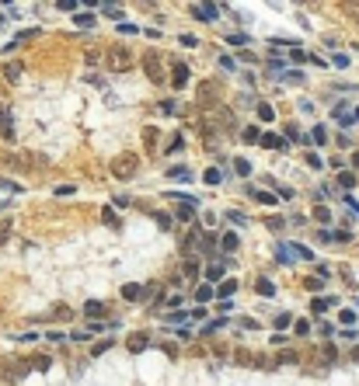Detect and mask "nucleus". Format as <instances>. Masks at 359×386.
I'll use <instances>...</instances> for the list:
<instances>
[{"instance_id":"3","label":"nucleus","mask_w":359,"mask_h":386,"mask_svg":"<svg viewBox=\"0 0 359 386\" xmlns=\"http://www.w3.org/2000/svg\"><path fill=\"white\" fill-rule=\"evenodd\" d=\"M25 372H28L25 362H18V358H0V379H4V383H14V379H21Z\"/></svg>"},{"instance_id":"14","label":"nucleus","mask_w":359,"mask_h":386,"mask_svg":"<svg viewBox=\"0 0 359 386\" xmlns=\"http://www.w3.org/2000/svg\"><path fill=\"white\" fill-rule=\"evenodd\" d=\"M122 299H129V303H136V299H143V286H136V282L122 286Z\"/></svg>"},{"instance_id":"21","label":"nucleus","mask_w":359,"mask_h":386,"mask_svg":"<svg viewBox=\"0 0 359 386\" xmlns=\"http://www.w3.org/2000/svg\"><path fill=\"white\" fill-rule=\"evenodd\" d=\"M339 185L345 188V192H349V188H356V174H352V171H339Z\"/></svg>"},{"instance_id":"43","label":"nucleus","mask_w":359,"mask_h":386,"mask_svg":"<svg viewBox=\"0 0 359 386\" xmlns=\"http://www.w3.org/2000/svg\"><path fill=\"white\" fill-rule=\"evenodd\" d=\"M105 14H108V18H122V11L115 7V4H105Z\"/></svg>"},{"instance_id":"4","label":"nucleus","mask_w":359,"mask_h":386,"mask_svg":"<svg viewBox=\"0 0 359 386\" xmlns=\"http://www.w3.org/2000/svg\"><path fill=\"white\" fill-rule=\"evenodd\" d=\"M143 70H147V77L157 84L160 80V56H157V49H147L143 53Z\"/></svg>"},{"instance_id":"32","label":"nucleus","mask_w":359,"mask_h":386,"mask_svg":"<svg viewBox=\"0 0 359 386\" xmlns=\"http://www.w3.org/2000/svg\"><path fill=\"white\" fill-rule=\"evenodd\" d=\"M74 21H77L80 28H91V24H94V14H77Z\"/></svg>"},{"instance_id":"26","label":"nucleus","mask_w":359,"mask_h":386,"mask_svg":"<svg viewBox=\"0 0 359 386\" xmlns=\"http://www.w3.org/2000/svg\"><path fill=\"white\" fill-rule=\"evenodd\" d=\"M258 118H261V122H272V118H276L272 105H265V101H261V105H258Z\"/></svg>"},{"instance_id":"39","label":"nucleus","mask_w":359,"mask_h":386,"mask_svg":"<svg viewBox=\"0 0 359 386\" xmlns=\"http://www.w3.org/2000/svg\"><path fill=\"white\" fill-rule=\"evenodd\" d=\"M339 320H342V324H356V313H352V310H342Z\"/></svg>"},{"instance_id":"28","label":"nucleus","mask_w":359,"mask_h":386,"mask_svg":"<svg viewBox=\"0 0 359 386\" xmlns=\"http://www.w3.org/2000/svg\"><path fill=\"white\" fill-rule=\"evenodd\" d=\"M310 139H314L318 146H324V143H328V133H324V125H314V133H310Z\"/></svg>"},{"instance_id":"16","label":"nucleus","mask_w":359,"mask_h":386,"mask_svg":"<svg viewBox=\"0 0 359 386\" xmlns=\"http://www.w3.org/2000/svg\"><path fill=\"white\" fill-rule=\"evenodd\" d=\"M21 73H25V66H21V63H7V66H4V77L11 80V84H18Z\"/></svg>"},{"instance_id":"49","label":"nucleus","mask_w":359,"mask_h":386,"mask_svg":"<svg viewBox=\"0 0 359 386\" xmlns=\"http://www.w3.org/2000/svg\"><path fill=\"white\" fill-rule=\"evenodd\" d=\"M352 164H356V167H359V153H356V157H352Z\"/></svg>"},{"instance_id":"47","label":"nucleus","mask_w":359,"mask_h":386,"mask_svg":"<svg viewBox=\"0 0 359 386\" xmlns=\"http://www.w3.org/2000/svg\"><path fill=\"white\" fill-rule=\"evenodd\" d=\"M279 362H300V355H293V351H282Z\"/></svg>"},{"instance_id":"15","label":"nucleus","mask_w":359,"mask_h":386,"mask_svg":"<svg viewBox=\"0 0 359 386\" xmlns=\"http://www.w3.org/2000/svg\"><path fill=\"white\" fill-rule=\"evenodd\" d=\"M84 313H87L91 320H98L101 313H105V303H101V299H87V303H84Z\"/></svg>"},{"instance_id":"46","label":"nucleus","mask_w":359,"mask_h":386,"mask_svg":"<svg viewBox=\"0 0 359 386\" xmlns=\"http://www.w3.org/2000/svg\"><path fill=\"white\" fill-rule=\"evenodd\" d=\"M227 219H230L234 226H241V223H244V213H227Z\"/></svg>"},{"instance_id":"22","label":"nucleus","mask_w":359,"mask_h":386,"mask_svg":"<svg viewBox=\"0 0 359 386\" xmlns=\"http://www.w3.org/2000/svg\"><path fill=\"white\" fill-rule=\"evenodd\" d=\"M244 143H261V129L258 125H244Z\"/></svg>"},{"instance_id":"41","label":"nucleus","mask_w":359,"mask_h":386,"mask_svg":"<svg viewBox=\"0 0 359 386\" xmlns=\"http://www.w3.org/2000/svg\"><path fill=\"white\" fill-rule=\"evenodd\" d=\"M303 286H307V289H314V292H318L321 286H324V278H303Z\"/></svg>"},{"instance_id":"38","label":"nucleus","mask_w":359,"mask_h":386,"mask_svg":"<svg viewBox=\"0 0 359 386\" xmlns=\"http://www.w3.org/2000/svg\"><path fill=\"white\" fill-rule=\"evenodd\" d=\"M293 254H297L300 261H310V258H314V254L307 251V247H300V244H297V247H293Z\"/></svg>"},{"instance_id":"23","label":"nucleus","mask_w":359,"mask_h":386,"mask_svg":"<svg viewBox=\"0 0 359 386\" xmlns=\"http://www.w3.org/2000/svg\"><path fill=\"white\" fill-rule=\"evenodd\" d=\"M167 177H181V181H192V171H188L185 164H178V167H171V171H167Z\"/></svg>"},{"instance_id":"36","label":"nucleus","mask_w":359,"mask_h":386,"mask_svg":"<svg viewBox=\"0 0 359 386\" xmlns=\"http://www.w3.org/2000/svg\"><path fill=\"white\" fill-rule=\"evenodd\" d=\"M314 216H318V223H331V213H328L324 205H318V209H314Z\"/></svg>"},{"instance_id":"2","label":"nucleus","mask_w":359,"mask_h":386,"mask_svg":"<svg viewBox=\"0 0 359 386\" xmlns=\"http://www.w3.org/2000/svg\"><path fill=\"white\" fill-rule=\"evenodd\" d=\"M140 171V160L133 153H119V157H112V174L119 177V181H129L133 174Z\"/></svg>"},{"instance_id":"48","label":"nucleus","mask_w":359,"mask_h":386,"mask_svg":"<svg viewBox=\"0 0 359 386\" xmlns=\"http://www.w3.org/2000/svg\"><path fill=\"white\" fill-rule=\"evenodd\" d=\"M157 223H160V230H167V226H171V216H164V213H157Z\"/></svg>"},{"instance_id":"42","label":"nucleus","mask_w":359,"mask_h":386,"mask_svg":"<svg viewBox=\"0 0 359 386\" xmlns=\"http://www.w3.org/2000/svg\"><path fill=\"white\" fill-rule=\"evenodd\" d=\"M74 192H77V185H60V188H56L60 198H63V195H74Z\"/></svg>"},{"instance_id":"31","label":"nucleus","mask_w":359,"mask_h":386,"mask_svg":"<svg viewBox=\"0 0 359 386\" xmlns=\"http://www.w3.org/2000/svg\"><path fill=\"white\" fill-rule=\"evenodd\" d=\"M196 271H199V261H196V258H188V261H185V275H188V278H196Z\"/></svg>"},{"instance_id":"1","label":"nucleus","mask_w":359,"mask_h":386,"mask_svg":"<svg viewBox=\"0 0 359 386\" xmlns=\"http://www.w3.org/2000/svg\"><path fill=\"white\" fill-rule=\"evenodd\" d=\"M105 66H108V73H126V70L133 66V53H129L126 45H108Z\"/></svg>"},{"instance_id":"19","label":"nucleus","mask_w":359,"mask_h":386,"mask_svg":"<svg viewBox=\"0 0 359 386\" xmlns=\"http://www.w3.org/2000/svg\"><path fill=\"white\" fill-rule=\"evenodd\" d=\"M321 240L328 244V240H352V237H349V230H321Z\"/></svg>"},{"instance_id":"20","label":"nucleus","mask_w":359,"mask_h":386,"mask_svg":"<svg viewBox=\"0 0 359 386\" xmlns=\"http://www.w3.org/2000/svg\"><path fill=\"white\" fill-rule=\"evenodd\" d=\"M213 296H217V289H213V286L206 282V286H199V289H196V303H209Z\"/></svg>"},{"instance_id":"30","label":"nucleus","mask_w":359,"mask_h":386,"mask_svg":"<svg viewBox=\"0 0 359 386\" xmlns=\"http://www.w3.org/2000/svg\"><path fill=\"white\" fill-rule=\"evenodd\" d=\"M290 324H293V320H290V313H279V317H276V324H272V327H276V330H286V327H290Z\"/></svg>"},{"instance_id":"27","label":"nucleus","mask_w":359,"mask_h":386,"mask_svg":"<svg viewBox=\"0 0 359 386\" xmlns=\"http://www.w3.org/2000/svg\"><path fill=\"white\" fill-rule=\"evenodd\" d=\"M251 195L258 198L261 205H276V195H272V192H255V188H251Z\"/></svg>"},{"instance_id":"8","label":"nucleus","mask_w":359,"mask_h":386,"mask_svg":"<svg viewBox=\"0 0 359 386\" xmlns=\"http://www.w3.org/2000/svg\"><path fill=\"white\" fill-rule=\"evenodd\" d=\"M227 268H230L227 261H217V265H209V268H206V282H209V286H220V282H223V275H227Z\"/></svg>"},{"instance_id":"13","label":"nucleus","mask_w":359,"mask_h":386,"mask_svg":"<svg viewBox=\"0 0 359 386\" xmlns=\"http://www.w3.org/2000/svg\"><path fill=\"white\" fill-rule=\"evenodd\" d=\"M234 292H237V282H234V278H223V282L217 286V296H220V299H230Z\"/></svg>"},{"instance_id":"18","label":"nucleus","mask_w":359,"mask_h":386,"mask_svg":"<svg viewBox=\"0 0 359 386\" xmlns=\"http://www.w3.org/2000/svg\"><path fill=\"white\" fill-rule=\"evenodd\" d=\"M11 233H14V219L7 216V219H0V247H4V244L11 240Z\"/></svg>"},{"instance_id":"12","label":"nucleus","mask_w":359,"mask_h":386,"mask_svg":"<svg viewBox=\"0 0 359 386\" xmlns=\"http://www.w3.org/2000/svg\"><path fill=\"white\" fill-rule=\"evenodd\" d=\"M261 146H269V150H286L290 143L279 139V136H272V133H261Z\"/></svg>"},{"instance_id":"29","label":"nucleus","mask_w":359,"mask_h":386,"mask_svg":"<svg viewBox=\"0 0 359 386\" xmlns=\"http://www.w3.org/2000/svg\"><path fill=\"white\" fill-rule=\"evenodd\" d=\"M202 177H206V185H220V181H223V174H220L217 167H209V171L202 174Z\"/></svg>"},{"instance_id":"7","label":"nucleus","mask_w":359,"mask_h":386,"mask_svg":"<svg viewBox=\"0 0 359 386\" xmlns=\"http://www.w3.org/2000/svg\"><path fill=\"white\" fill-rule=\"evenodd\" d=\"M126 345H129L133 355H136V351H147V348H150V334H147V330H136V334H129Z\"/></svg>"},{"instance_id":"25","label":"nucleus","mask_w":359,"mask_h":386,"mask_svg":"<svg viewBox=\"0 0 359 386\" xmlns=\"http://www.w3.org/2000/svg\"><path fill=\"white\" fill-rule=\"evenodd\" d=\"M331 303H335V299H331V296H328V299H324V296H318V299H314V303H310V310H314V313H324V310L331 306Z\"/></svg>"},{"instance_id":"37","label":"nucleus","mask_w":359,"mask_h":386,"mask_svg":"<svg viewBox=\"0 0 359 386\" xmlns=\"http://www.w3.org/2000/svg\"><path fill=\"white\" fill-rule=\"evenodd\" d=\"M53 317H56V320H70L74 313H70V310H66V306H56V310H53Z\"/></svg>"},{"instance_id":"51","label":"nucleus","mask_w":359,"mask_h":386,"mask_svg":"<svg viewBox=\"0 0 359 386\" xmlns=\"http://www.w3.org/2000/svg\"><path fill=\"white\" fill-rule=\"evenodd\" d=\"M356 358H359V348H356Z\"/></svg>"},{"instance_id":"17","label":"nucleus","mask_w":359,"mask_h":386,"mask_svg":"<svg viewBox=\"0 0 359 386\" xmlns=\"http://www.w3.org/2000/svg\"><path fill=\"white\" fill-rule=\"evenodd\" d=\"M237 244H241V240H237V233H223V237H220V247H223L227 254H234V251H237Z\"/></svg>"},{"instance_id":"6","label":"nucleus","mask_w":359,"mask_h":386,"mask_svg":"<svg viewBox=\"0 0 359 386\" xmlns=\"http://www.w3.org/2000/svg\"><path fill=\"white\" fill-rule=\"evenodd\" d=\"M0 139H7V143L14 139V122H11V108H7L4 101H0Z\"/></svg>"},{"instance_id":"44","label":"nucleus","mask_w":359,"mask_h":386,"mask_svg":"<svg viewBox=\"0 0 359 386\" xmlns=\"http://www.w3.org/2000/svg\"><path fill=\"white\" fill-rule=\"evenodd\" d=\"M101 219H105V223H112V226H119V219H115V213H112V209H105V213H101Z\"/></svg>"},{"instance_id":"35","label":"nucleus","mask_w":359,"mask_h":386,"mask_svg":"<svg viewBox=\"0 0 359 386\" xmlns=\"http://www.w3.org/2000/svg\"><path fill=\"white\" fill-rule=\"evenodd\" d=\"M227 42H230V45H241V49H244V45H248V35H227Z\"/></svg>"},{"instance_id":"24","label":"nucleus","mask_w":359,"mask_h":386,"mask_svg":"<svg viewBox=\"0 0 359 386\" xmlns=\"http://www.w3.org/2000/svg\"><path fill=\"white\" fill-rule=\"evenodd\" d=\"M255 289H258L261 296H276V286H272L269 278H258V282H255Z\"/></svg>"},{"instance_id":"45","label":"nucleus","mask_w":359,"mask_h":386,"mask_svg":"<svg viewBox=\"0 0 359 386\" xmlns=\"http://www.w3.org/2000/svg\"><path fill=\"white\" fill-rule=\"evenodd\" d=\"M307 164H310V167H314V171H318V167H321V164H324V160H321L318 153H307Z\"/></svg>"},{"instance_id":"5","label":"nucleus","mask_w":359,"mask_h":386,"mask_svg":"<svg viewBox=\"0 0 359 386\" xmlns=\"http://www.w3.org/2000/svg\"><path fill=\"white\" fill-rule=\"evenodd\" d=\"M188 14H192V18H199V21H217L220 18V7H217V4H192V7H188Z\"/></svg>"},{"instance_id":"40","label":"nucleus","mask_w":359,"mask_h":386,"mask_svg":"<svg viewBox=\"0 0 359 386\" xmlns=\"http://www.w3.org/2000/svg\"><path fill=\"white\" fill-rule=\"evenodd\" d=\"M181 143H185V139H181V136H175V139L167 143V153H178V150H181Z\"/></svg>"},{"instance_id":"34","label":"nucleus","mask_w":359,"mask_h":386,"mask_svg":"<svg viewBox=\"0 0 359 386\" xmlns=\"http://www.w3.org/2000/svg\"><path fill=\"white\" fill-rule=\"evenodd\" d=\"M28 366H32V369H49V358H45V355H35Z\"/></svg>"},{"instance_id":"11","label":"nucleus","mask_w":359,"mask_h":386,"mask_svg":"<svg viewBox=\"0 0 359 386\" xmlns=\"http://www.w3.org/2000/svg\"><path fill=\"white\" fill-rule=\"evenodd\" d=\"M171 84H175L178 91L188 84V66H185V63H175V77H171Z\"/></svg>"},{"instance_id":"9","label":"nucleus","mask_w":359,"mask_h":386,"mask_svg":"<svg viewBox=\"0 0 359 386\" xmlns=\"http://www.w3.org/2000/svg\"><path fill=\"white\" fill-rule=\"evenodd\" d=\"M237 362L241 366H255V369H269V358L265 355H255V351H241Z\"/></svg>"},{"instance_id":"33","label":"nucleus","mask_w":359,"mask_h":386,"mask_svg":"<svg viewBox=\"0 0 359 386\" xmlns=\"http://www.w3.org/2000/svg\"><path fill=\"white\" fill-rule=\"evenodd\" d=\"M293 330H297L300 338H303V334H310V320H297V324H293Z\"/></svg>"},{"instance_id":"50","label":"nucleus","mask_w":359,"mask_h":386,"mask_svg":"<svg viewBox=\"0 0 359 386\" xmlns=\"http://www.w3.org/2000/svg\"><path fill=\"white\" fill-rule=\"evenodd\" d=\"M352 118H356V122H359V108H356V115H352Z\"/></svg>"},{"instance_id":"10","label":"nucleus","mask_w":359,"mask_h":386,"mask_svg":"<svg viewBox=\"0 0 359 386\" xmlns=\"http://www.w3.org/2000/svg\"><path fill=\"white\" fill-rule=\"evenodd\" d=\"M35 39H42V28H25V32H18V39L11 42V45L18 49V45H25V42H35Z\"/></svg>"}]
</instances>
